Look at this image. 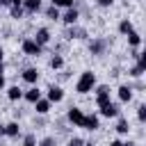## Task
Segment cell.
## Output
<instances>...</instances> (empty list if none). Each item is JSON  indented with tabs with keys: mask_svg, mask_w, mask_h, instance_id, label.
<instances>
[{
	"mask_svg": "<svg viewBox=\"0 0 146 146\" xmlns=\"http://www.w3.org/2000/svg\"><path fill=\"white\" fill-rule=\"evenodd\" d=\"M7 98H9V100H18V98H23V91H21L18 87H9V89H7Z\"/></svg>",
	"mask_w": 146,
	"mask_h": 146,
	"instance_id": "15",
	"label": "cell"
},
{
	"mask_svg": "<svg viewBox=\"0 0 146 146\" xmlns=\"http://www.w3.org/2000/svg\"><path fill=\"white\" fill-rule=\"evenodd\" d=\"M89 48H91V52H94V55H100V52H103V48H105V43H103V41H91V46H89Z\"/></svg>",
	"mask_w": 146,
	"mask_h": 146,
	"instance_id": "19",
	"label": "cell"
},
{
	"mask_svg": "<svg viewBox=\"0 0 146 146\" xmlns=\"http://www.w3.org/2000/svg\"><path fill=\"white\" fill-rule=\"evenodd\" d=\"M62 98H64L62 87H50V89H48V100H50V103H59Z\"/></svg>",
	"mask_w": 146,
	"mask_h": 146,
	"instance_id": "7",
	"label": "cell"
},
{
	"mask_svg": "<svg viewBox=\"0 0 146 146\" xmlns=\"http://www.w3.org/2000/svg\"><path fill=\"white\" fill-rule=\"evenodd\" d=\"M23 80L30 82V84H34V82L39 80V71H36V68H25V71H23Z\"/></svg>",
	"mask_w": 146,
	"mask_h": 146,
	"instance_id": "10",
	"label": "cell"
},
{
	"mask_svg": "<svg viewBox=\"0 0 146 146\" xmlns=\"http://www.w3.org/2000/svg\"><path fill=\"white\" fill-rule=\"evenodd\" d=\"M11 2V7H23V0H9Z\"/></svg>",
	"mask_w": 146,
	"mask_h": 146,
	"instance_id": "32",
	"label": "cell"
},
{
	"mask_svg": "<svg viewBox=\"0 0 146 146\" xmlns=\"http://www.w3.org/2000/svg\"><path fill=\"white\" fill-rule=\"evenodd\" d=\"M34 107H36L39 114H48V112H50V100H48V98H39V100L34 103Z\"/></svg>",
	"mask_w": 146,
	"mask_h": 146,
	"instance_id": "12",
	"label": "cell"
},
{
	"mask_svg": "<svg viewBox=\"0 0 146 146\" xmlns=\"http://www.w3.org/2000/svg\"><path fill=\"white\" fill-rule=\"evenodd\" d=\"M123 146H137V144H132V141H128V144H123Z\"/></svg>",
	"mask_w": 146,
	"mask_h": 146,
	"instance_id": "37",
	"label": "cell"
},
{
	"mask_svg": "<svg viewBox=\"0 0 146 146\" xmlns=\"http://www.w3.org/2000/svg\"><path fill=\"white\" fill-rule=\"evenodd\" d=\"M130 75H135V78L141 75V68H139V66H132V68H130Z\"/></svg>",
	"mask_w": 146,
	"mask_h": 146,
	"instance_id": "30",
	"label": "cell"
},
{
	"mask_svg": "<svg viewBox=\"0 0 146 146\" xmlns=\"http://www.w3.org/2000/svg\"><path fill=\"white\" fill-rule=\"evenodd\" d=\"M137 57H139V64H137V66H139L141 73H144V71H146V52H141V55H137Z\"/></svg>",
	"mask_w": 146,
	"mask_h": 146,
	"instance_id": "27",
	"label": "cell"
},
{
	"mask_svg": "<svg viewBox=\"0 0 146 146\" xmlns=\"http://www.w3.org/2000/svg\"><path fill=\"white\" fill-rule=\"evenodd\" d=\"M46 16H48V18H52V21H55V18H59V9H57V7H55V5H50V7H48V9H46Z\"/></svg>",
	"mask_w": 146,
	"mask_h": 146,
	"instance_id": "21",
	"label": "cell"
},
{
	"mask_svg": "<svg viewBox=\"0 0 146 146\" xmlns=\"http://www.w3.org/2000/svg\"><path fill=\"white\" fill-rule=\"evenodd\" d=\"M2 135H5V125H0V137H2Z\"/></svg>",
	"mask_w": 146,
	"mask_h": 146,
	"instance_id": "36",
	"label": "cell"
},
{
	"mask_svg": "<svg viewBox=\"0 0 146 146\" xmlns=\"http://www.w3.org/2000/svg\"><path fill=\"white\" fill-rule=\"evenodd\" d=\"M78 16H80V14H78V9H73V7H71V9L62 16V21H64L66 25H75V23H78Z\"/></svg>",
	"mask_w": 146,
	"mask_h": 146,
	"instance_id": "8",
	"label": "cell"
},
{
	"mask_svg": "<svg viewBox=\"0 0 146 146\" xmlns=\"http://www.w3.org/2000/svg\"><path fill=\"white\" fill-rule=\"evenodd\" d=\"M2 71H5V66H2V64H0V75H2Z\"/></svg>",
	"mask_w": 146,
	"mask_h": 146,
	"instance_id": "38",
	"label": "cell"
},
{
	"mask_svg": "<svg viewBox=\"0 0 146 146\" xmlns=\"http://www.w3.org/2000/svg\"><path fill=\"white\" fill-rule=\"evenodd\" d=\"M23 146H36V139H34V135H25V139H23Z\"/></svg>",
	"mask_w": 146,
	"mask_h": 146,
	"instance_id": "25",
	"label": "cell"
},
{
	"mask_svg": "<svg viewBox=\"0 0 146 146\" xmlns=\"http://www.w3.org/2000/svg\"><path fill=\"white\" fill-rule=\"evenodd\" d=\"M5 87V75H0V89Z\"/></svg>",
	"mask_w": 146,
	"mask_h": 146,
	"instance_id": "35",
	"label": "cell"
},
{
	"mask_svg": "<svg viewBox=\"0 0 146 146\" xmlns=\"http://www.w3.org/2000/svg\"><path fill=\"white\" fill-rule=\"evenodd\" d=\"M68 146H84V141H82L80 137H73V139L68 141Z\"/></svg>",
	"mask_w": 146,
	"mask_h": 146,
	"instance_id": "28",
	"label": "cell"
},
{
	"mask_svg": "<svg viewBox=\"0 0 146 146\" xmlns=\"http://www.w3.org/2000/svg\"><path fill=\"white\" fill-rule=\"evenodd\" d=\"M23 9L30 14H36L41 9V0H23Z\"/></svg>",
	"mask_w": 146,
	"mask_h": 146,
	"instance_id": "9",
	"label": "cell"
},
{
	"mask_svg": "<svg viewBox=\"0 0 146 146\" xmlns=\"http://www.w3.org/2000/svg\"><path fill=\"white\" fill-rule=\"evenodd\" d=\"M23 98H25L27 103H36V100L41 98V91H39L36 87H32V89H27V91L23 94Z\"/></svg>",
	"mask_w": 146,
	"mask_h": 146,
	"instance_id": "11",
	"label": "cell"
},
{
	"mask_svg": "<svg viewBox=\"0 0 146 146\" xmlns=\"http://www.w3.org/2000/svg\"><path fill=\"white\" fill-rule=\"evenodd\" d=\"M130 130V125H128V121L125 119H119V123H116V132H121V135H125Z\"/></svg>",
	"mask_w": 146,
	"mask_h": 146,
	"instance_id": "20",
	"label": "cell"
},
{
	"mask_svg": "<svg viewBox=\"0 0 146 146\" xmlns=\"http://www.w3.org/2000/svg\"><path fill=\"white\" fill-rule=\"evenodd\" d=\"M84 146H91V144H84Z\"/></svg>",
	"mask_w": 146,
	"mask_h": 146,
	"instance_id": "40",
	"label": "cell"
},
{
	"mask_svg": "<svg viewBox=\"0 0 146 146\" xmlns=\"http://www.w3.org/2000/svg\"><path fill=\"white\" fill-rule=\"evenodd\" d=\"M52 5H55L57 9H59V7H68V9H71V7H73V0H52Z\"/></svg>",
	"mask_w": 146,
	"mask_h": 146,
	"instance_id": "23",
	"label": "cell"
},
{
	"mask_svg": "<svg viewBox=\"0 0 146 146\" xmlns=\"http://www.w3.org/2000/svg\"><path fill=\"white\" fill-rule=\"evenodd\" d=\"M23 52L30 55V57H36V55H41V46H39L34 39H25V41H23Z\"/></svg>",
	"mask_w": 146,
	"mask_h": 146,
	"instance_id": "2",
	"label": "cell"
},
{
	"mask_svg": "<svg viewBox=\"0 0 146 146\" xmlns=\"http://www.w3.org/2000/svg\"><path fill=\"white\" fill-rule=\"evenodd\" d=\"M94 87H96V75H94L91 71H84V73L80 75L78 84H75V91H78V94H87V91H91Z\"/></svg>",
	"mask_w": 146,
	"mask_h": 146,
	"instance_id": "1",
	"label": "cell"
},
{
	"mask_svg": "<svg viewBox=\"0 0 146 146\" xmlns=\"http://www.w3.org/2000/svg\"><path fill=\"white\" fill-rule=\"evenodd\" d=\"M112 2H114V0H98V5H100V7H110Z\"/></svg>",
	"mask_w": 146,
	"mask_h": 146,
	"instance_id": "31",
	"label": "cell"
},
{
	"mask_svg": "<svg viewBox=\"0 0 146 146\" xmlns=\"http://www.w3.org/2000/svg\"><path fill=\"white\" fill-rule=\"evenodd\" d=\"M66 116H68V121H71L73 125H80V128H82V123H84V114H82V110H78V107H71Z\"/></svg>",
	"mask_w": 146,
	"mask_h": 146,
	"instance_id": "4",
	"label": "cell"
},
{
	"mask_svg": "<svg viewBox=\"0 0 146 146\" xmlns=\"http://www.w3.org/2000/svg\"><path fill=\"white\" fill-rule=\"evenodd\" d=\"M50 66H52V68H62V66H64V59H62V55H52V59H50Z\"/></svg>",
	"mask_w": 146,
	"mask_h": 146,
	"instance_id": "22",
	"label": "cell"
},
{
	"mask_svg": "<svg viewBox=\"0 0 146 146\" xmlns=\"http://www.w3.org/2000/svg\"><path fill=\"white\" fill-rule=\"evenodd\" d=\"M34 41H36V43L43 48V46L50 41V32H48L46 27H39V30H36V36H34Z\"/></svg>",
	"mask_w": 146,
	"mask_h": 146,
	"instance_id": "6",
	"label": "cell"
},
{
	"mask_svg": "<svg viewBox=\"0 0 146 146\" xmlns=\"http://www.w3.org/2000/svg\"><path fill=\"white\" fill-rule=\"evenodd\" d=\"M5 135L7 137H16L18 135V123H7L5 125Z\"/></svg>",
	"mask_w": 146,
	"mask_h": 146,
	"instance_id": "17",
	"label": "cell"
},
{
	"mask_svg": "<svg viewBox=\"0 0 146 146\" xmlns=\"http://www.w3.org/2000/svg\"><path fill=\"white\" fill-rule=\"evenodd\" d=\"M119 32H121V34H130V32H135V30H132V23H130L128 18L121 21V23H119Z\"/></svg>",
	"mask_w": 146,
	"mask_h": 146,
	"instance_id": "16",
	"label": "cell"
},
{
	"mask_svg": "<svg viewBox=\"0 0 146 146\" xmlns=\"http://www.w3.org/2000/svg\"><path fill=\"white\" fill-rule=\"evenodd\" d=\"M137 119H139V121H141V123H144V121H146V105H141V107H139V110H137Z\"/></svg>",
	"mask_w": 146,
	"mask_h": 146,
	"instance_id": "26",
	"label": "cell"
},
{
	"mask_svg": "<svg viewBox=\"0 0 146 146\" xmlns=\"http://www.w3.org/2000/svg\"><path fill=\"white\" fill-rule=\"evenodd\" d=\"M23 7H11V18H23Z\"/></svg>",
	"mask_w": 146,
	"mask_h": 146,
	"instance_id": "24",
	"label": "cell"
},
{
	"mask_svg": "<svg viewBox=\"0 0 146 146\" xmlns=\"http://www.w3.org/2000/svg\"><path fill=\"white\" fill-rule=\"evenodd\" d=\"M82 128H87V130H96L98 128V116H84V123H82Z\"/></svg>",
	"mask_w": 146,
	"mask_h": 146,
	"instance_id": "13",
	"label": "cell"
},
{
	"mask_svg": "<svg viewBox=\"0 0 146 146\" xmlns=\"http://www.w3.org/2000/svg\"><path fill=\"white\" fill-rule=\"evenodd\" d=\"M0 5H2V7H11V2H9V0H0Z\"/></svg>",
	"mask_w": 146,
	"mask_h": 146,
	"instance_id": "34",
	"label": "cell"
},
{
	"mask_svg": "<svg viewBox=\"0 0 146 146\" xmlns=\"http://www.w3.org/2000/svg\"><path fill=\"white\" fill-rule=\"evenodd\" d=\"M110 146H123V141H119V139H114V141H110Z\"/></svg>",
	"mask_w": 146,
	"mask_h": 146,
	"instance_id": "33",
	"label": "cell"
},
{
	"mask_svg": "<svg viewBox=\"0 0 146 146\" xmlns=\"http://www.w3.org/2000/svg\"><path fill=\"white\" fill-rule=\"evenodd\" d=\"M0 64H2V48H0Z\"/></svg>",
	"mask_w": 146,
	"mask_h": 146,
	"instance_id": "39",
	"label": "cell"
},
{
	"mask_svg": "<svg viewBox=\"0 0 146 146\" xmlns=\"http://www.w3.org/2000/svg\"><path fill=\"white\" fill-rule=\"evenodd\" d=\"M119 98H121L123 103H128V100L132 98V89H130V87H125V84H123V87H119Z\"/></svg>",
	"mask_w": 146,
	"mask_h": 146,
	"instance_id": "14",
	"label": "cell"
},
{
	"mask_svg": "<svg viewBox=\"0 0 146 146\" xmlns=\"http://www.w3.org/2000/svg\"><path fill=\"white\" fill-rule=\"evenodd\" d=\"M39 146H55V139H52V137H46V139H43Z\"/></svg>",
	"mask_w": 146,
	"mask_h": 146,
	"instance_id": "29",
	"label": "cell"
},
{
	"mask_svg": "<svg viewBox=\"0 0 146 146\" xmlns=\"http://www.w3.org/2000/svg\"><path fill=\"white\" fill-rule=\"evenodd\" d=\"M100 114H103V116H107V119H110V116H116V114H119V105L110 100V103L100 105Z\"/></svg>",
	"mask_w": 146,
	"mask_h": 146,
	"instance_id": "5",
	"label": "cell"
},
{
	"mask_svg": "<svg viewBox=\"0 0 146 146\" xmlns=\"http://www.w3.org/2000/svg\"><path fill=\"white\" fill-rule=\"evenodd\" d=\"M96 103H98V107L105 105V103H110V87L107 84H100L96 89Z\"/></svg>",
	"mask_w": 146,
	"mask_h": 146,
	"instance_id": "3",
	"label": "cell"
},
{
	"mask_svg": "<svg viewBox=\"0 0 146 146\" xmlns=\"http://www.w3.org/2000/svg\"><path fill=\"white\" fill-rule=\"evenodd\" d=\"M128 43L135 48V46H139V43H141V36H139L137 32H130V34H128Z\"/></svg>",
	"mask_w": 146,
	"mask_h": 146,
	"instance_id": "18",
	"label": "cell"
}]
</instances>
